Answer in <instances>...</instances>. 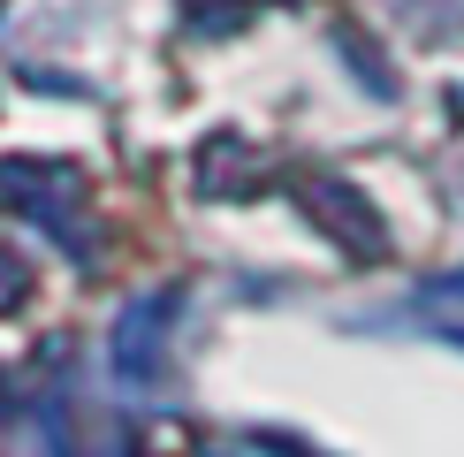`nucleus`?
<instances>
[{
	"mask_svg": "<svg viewBox=\"0 0 464 457\" xmlns=\"http://www.w3.org/2000/svg\"><path fill=\"white\" fill-rule=\"evenodd\" d=\"M0 206H8V214H31L46 237L76 244L69 214L84 206V176L62 168V160H0Z\"/></svg>",
	"mask_w": 464,
	"mask_h": 457,
	"instance_id": "f257e3e1",
	"label": "nucleus"
},
{
	"mask_svg": "<svg viewBox=\"0 0 464 457\" xmlns=\"http://www.w3.org/2000/svg\"><path fill=\"white\" fill-rule=\"evenodd\" d=\"M160 335H168V297H138L122 313V328H114V366H122L130 381H138V358H145V381H152V366H160Z\"/></svg>",
	"mask_w": 464,
	"mask_h": 457,
	"instance_id": "f03ea898",
	"label": "nucleus"
},
{
	"mask_svg": "<svg viewBox=\"0 0 464 457\" xmlns=\"http://www.w3.org/2000/svg\"><path fill=\"white\" fill-rule=\"evenodd\" d=\"M24 297H31V267H24V252L0 244V313H15Z\"/></svg>",
	"mask_w": 464,
	"mask_h": 457,
	"instance_id": "7ed1b4c3",
	"label": "nucleus"
}]
</instances>
